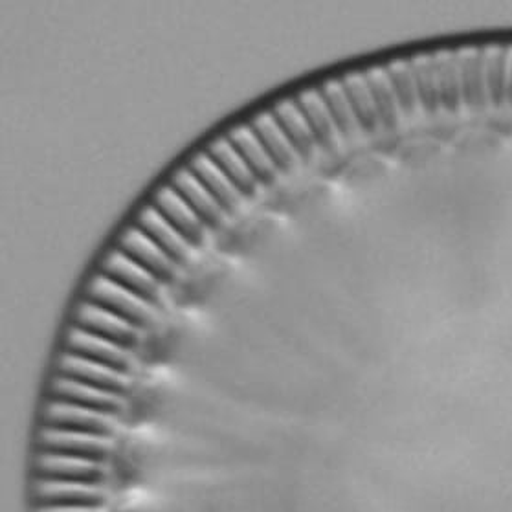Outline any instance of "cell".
Instances as JSON below:
<instances>
[{
	"label": "cell",
	"instance_id": "9c48e42d",
	"mask_svg": "<svg viewBox=\"0 0 512 512\" xmlns=\"http://www.w3.org/2000/svg\"><path fill=\"white\" fill-rule=\"evenodd\" d=\"M41 445H43V452H57L67 456L105 461L107 454H111L114 441L112 437H103V435L45 428V432L41 435Z\"/></svg>",
	"mask_w": 512,
	"mask_h": 512
},
{
	"label": "cell",
	"instance_id": "4316f807",
	"mask_svg": "<svg viewBox=\"0 0 512 512\" xmlns=\"http://www.w3.org/2000/svg\"><path fill=\"white\" fill-rule=\"evenodd\" d=\"M507 48H489L485 50V85L487 98L492 107L500 109L507 96V72H509Z\"/></svg>",
	"mask_w": 512,
	"mask_h": 512
},
{
	"label": "cell",
	"instance_id": "ba28073f",
	"mask_svg": "<svg viewBox=\"0 0 512 512\" xmlns=\"http://www.w3.org/2000/svg\"><path fill=\"white\" fill-rule=\"evenodd\" d=\"M59 373L68 379L78 380L116 395H125L131 388V375L70 353H65V357L61 358Z\"/></svg>",
	"mask_w": 512,
	"mask_h": 512
},
{
	"label": "cell",
	"instance_id": "4fadbf2b",
	"mask_svg": "<svg viewBox=\"0 0 512 512\" xmlns=\"http://www.w3.org/2000/svg\"><path fill=\"white\" fill-rule=\"evenodd\" d=\"M457 56H459L463 103L472 112L483 111L489 103L487 85H485V50L472 48V50L457 52Z\"/></svg>",
	"mask_w": 512,
	"mask_h": 512
},
{
	"label": "cell",
	"instance_id": "277c9868",
	"mask_svg": "<svg viewBox=\"0 0 512 512\" xmlns=\"http://www.w3.org/2000/svg\"><path fill=\"white\" fill-rule=\"evenodd\" d=\"M67 353L89 358L92 362L118 369L125 375H131L134 366H136V360L131 355V349H125V347L118 346L107 338H101L98 334L83 331L79 327H74L68 333Z\"/></svg>",
	"mask_w": 512,
	"mask_h": 512
},
{
	"label": "cell",
	"instance_id": "6da1fadb",
	"mask_svg": "<svg viewBox=\"0 0 512 512\" xmlns=\"http://www.w3.org/2000/svg\"><path fill=\"white\" fill-rule=\"evenodd\" d=\"M87 300L109 309L140 329L151 327L156 322L155 305L125 289L114 279L107 278L105 274L92 278L87 289Z\"/></svg>",
	"mask_w": 512,
	"mask_h": 512
},
{
	"label": "cell",
	"instance_id": "7402d4cb",
	"mask_svg": "<svg viewBox=\"0 0 512 512\" xmlns=\"http://www.w3.org/2000/svg\"><path fill=\"white\" fill-rule=\"evenodd\" d=\"M437 68V87L439 103L446 112L456 114L463 103L461 96V78H459V56L457 52H439L434 54Z\"/></svg>",
	"mask_w": 512,
	"mask_h": 512
},
{
	"label": "cell",
	"instance_id": "83f0119b",
	"mask_svg": "<svg viewBox=\"0 0 512 512\" xmlns=\"http://www.w3.org/2000/svg\"><path fill=\"white\" fill-rule=\"evenodd\" d=\"M386 76L390 79L391 89L395 92V98L399 103L402 114L410 116L417 111V90L413 81L412 67L410 61H395L384 67Z\"/></svg>",
	"mask_w": 512,
	"mask_h": 512
},
{
	"label": "cell",
	"instance_id": "e0dca14e",
	"mask_svg": "<svg viewBox=\"0 0 512 512\" xmlns=\"http://www.w3.org/2000/svg\"><path fill=\"white\" fill-rule=\"evenodd\" d=\"M226 138L237 149V153L243 156L246 166L250 167L257 180H261L263 184H270L276 180L278 166L272 162L267 149L259 142L250 125H237Z\"/></svg>",
	"mask_w": 512,
	"mask_h": 512
},
{
	"label": "cell",
	"instance_id": "7a4b0ae2",
	"mask_svg": "<svg viewBox=\"0 0 512 512\" xmlns=\"http://www.w3.org/2000/svg\"><path fill=\"white\" fill-rule=\"evenodd\" d=\"M45 424L46 428L103 435V437H114L120 428L116 415L96 412V410L61 401H52L46 406Z\"/></svg>",
	"mask_w": 512,
	"mask_h": 512
},
{
	"label": "cell",
	"instance_id": "603a6c76",
	"mask_svg": "<svg viewBox=\"0 0 512 512\" xmlns=\"http://www.w3.org/2000/svg\"><path fill=\"white\" fill-rule=\"evenodd\" d=\"M322 94L323 103L327 107V111L333 118L334 127L338 134L344 138V140H355L357 138L358 127L357 118L353 114V109L347 101L346 92L342 89V83L331 79V81H325L320 89Z\"/></svg>",
	"mask_w": 512,
	"mask_h": 512
},
{
	"label": "cell",
	"instance_id": "f1b7e54d",
	"mask_svg": "<svg viewBox=\"0 0 512 512\" xmlns=\"http://www.w3.org/2000/svg\"><path fill=\"white\" fill-rule=\"evenodd\" d=\"M37 512H107V509L105 507H81V505H67V507L39 505Z\"/></svg>",
	"mask_w": 512,
	"mask_h": 512
},
{
	"label": "cell",
	"instance_id": "5b68a950",
	"mask_svg": "<svg viewBox=\"0 0 512 512\" xmlns=\"http://www.w3.org/2000/svg\"><path fill=\"white\" fill-rule=\"evenodd\" d=\"M39 474L45 479L101 485L109 478V468L107 461L43 452V456L39 457Z\"/></svg>",
	"mask_w": 512,
	"mask_h": 512
},
{
	"label": "cell",
	"instance_id": "8992f818",
	"mask_svg": "<svg viewBox=\"0 0 512 512\" xmlns=\"http://www.w3.org/2000/svg\"><path fill=\"white\" fill-rule=\"evenodd\" d=\"M39 505H81V507H105L109 501V492L101 485L61 481V479H39L37 481Z\"/></svg>",
	"mask_w": 512,
	"mask_h": 512
},
{
	"label": "cell",
	"instance_id": "52a82bcc",
	"mask_svg": "<svg viewBox=\"0 0 512 512\" xmlns=\"http://www.w3.org/2000/svg\"><path fill=\"white\" fill-rule=\"evenodd\" d=\"M101 274L114 279L125 289L149 301L151 305L160 303L158 279L131 257L125 256L122 250H112L111 254L105 257V261L101 263Z\"/></svg>",
	"mask_w": 512,
	"mask_h": 512
},
{
	"label": "cell",
	"instance_id": "cb8c5ba5",
	"mask_svg": "<svg viewBox=\"0 0 512 512\" xmlns=\"http://www.w3.org/2000/svg\"><path fill=\"white\" fill-rule=\"evenodd\" d=\"M342 89L346 92L347 101L353 109V114L357 118L358 127L366 133H375L379 129V116L375 111V105L369 94L368 83L364 74H349L344 79H340Z\"/></svg>",
	"mask_w": 512,
	"mask_h": 512
},
{
	"label": "cell",
	"instance_id": "44dd1931",
	"mask_svg": "<svg viewBox=\"0 0 512 512\" xmlns=\"http://www.w3.org/2000/svg\"><path fill=\"white\" fill-rule=\"evenodd\" d=\"M272 114L278 120L279 127L283 129L285 136L289 138L292 147L296 149L298 156L311 158L314 155L316 140L312 136L311 127L305 120V116L301 114L300 107L296 105V101H281L272 109Z\"/></svg>",
	"mask_w": 512,
	"mask_h": 512
},
{
	"label": "cell",
	"instance_id": "ac0fdd59",
	"mask_svg": "<svg viewBox=\"0 0 512 512\" xmlns=\"http://www.w3.org/2000/svg\"><path fill=\"white\" fill-rule=\"evenodd\" d=\"M259 142L267 149L268 156L281 171H290L298 164V153L289 142V138L279 127L278 120L272 112H261L250 123Z\"/></svg>",
	"mask_w": 512,
	"mask_h": 512
},
{
	"label": "cell",
	"instance_id": "8fae6325",
	"mask_svg": "<svg viewBox=\"0 0 512 512\" xmlns=\"http://www.w3.org/2000/svg\"><path fill=\"white\" fill-rule=\"evenodd\" d=\"M54 401L70 402L76 406H83L96 412L118 415L125 410L123 395H116L111 391L100 390L78 380L68 379L59 375L52 384Z\"/></svg>",
	"mask_w": 512,
	"mask_h": 512
},
{
	"label": "cell",
	"instance_id": "7c38bea8",
	"mask_svg": "<svg viewBox=\"0 0 512 512\" xmlns=\"http://www.w3.org/2000/svg\"><path fill=\"white\" fill-rule=\"evenodd\" d=\"M153 206L190 245H201L204 241V223L201 217L193 212L190 204L171 186H164L156 193Z\"/></svg>",
	"mask_w": 512,
	"mask_h": 512
},
{
	"label": "cell",
	"instance_id": "2e32d148",
	"mask_svg": "<svg viewBox=\"0 0 512 512\" xmlns=\"http://www.w3.org/2000/svg\"><path fill=\"white\" fill-rule=\"evenodd\" d=\"M294 101H296L301 114L305 116V120L309 123L316 144L320 145L325 153L333 155L336 147H338V131L334 127L331 114L323 103L320 90L300 92Z\"/></svg>",
	"mask_w": 512,
	"mask_h": 512
},
{
	"label": "cell",
	"instance_id": "3957f363",
	"mask_svg": "<svg viewBox=\"0 0 512 512\" xmlns=\"http://www.w3.org/2000/svg\"><path fill=\"white\" fill-rule=\"evenodd\" d=\"M76 327L107 338L125 349H134L140 344V327L89 300L79 303Z\"/></svg>",
	"mask_w": 512,
	"mask_h": 512
},
{
	"label": "cell",
	"instance_id": "5bb4252c",
	"mask_svg": "<svg viewBox=\"0 0 512 512\" xmlns=\"http://www.w3.org/2000/svg\"><path fill=\"white\" fill-rule=\"evenodd\" d=\"M188 169L212 193L213 199L221 204L224 212L237 210L241 202V191L235 188L234 182L224 175L223 169L213 162L208 153L193 156Z\"/></svg>",
	"mask_w": 512,
	"mask_h": 512
},
{
	"label": "cell",
	"instance_id": "484cf974",
	"mask_svg": "<svg viewBox=\"0 0 512 512\" xmlns=\"http://www.w3.org/2000/svg\"><path fill=\"white\" fill-rule=\"evenodd\" d=\"M413 81L417 90V100L424 112L435 114L439 111V87H437V68L434 54L413 57L410 61Z\"/></svg>",
	"mask_w": 512,
	"mask_h": 512
},
{
	"label": "cell",
	"instance_id": "d6986e66",
	"mask_svg": "<svg viewBox=\"0 0 512 512\" xmlns=\"http://www.w3.org/2000/svg\"><path fill=\"white\" fill-rule=\"evenodd\" d=\"M136 226L147 237H151L173 261L182 263L188 259L190 243L171 224L167 223L155 206H149L140 212L136 219Z\"/></svg>",
	"mask_w": 512,
	"mask_h": 512
},
{
	"label": "cell",
	"instance_id": "d4e9b609",
	"mask_svg": "<svg viewBox=\"0 0 512 512\" xmlns=\"http://www.w3.org/2000/svg\"><path fill=\"white\" fill-rule=\"evenodd\" d=\"M369 94L375 105V111L379 116V123L384 129H393L399 123V103L395 98V92L391 89L390 79L386 76V70L382 68H371L366 74Z\"/></svg>",
	"mask_w": 512,
	"mask_h": 512
},
{
	"label": "cell",
	"instance_id": "ffe728a7",
	"mask_svg": "<svg viewBox=\"0 0 512 512\" xmlns=\"http://www.w3.org/2000/svg\"><path fill=\"white\" fill-rule=\"evenodd\" d=\"M206 153L217 166L223 169L224 175L234 182L235 188L243 195L256 193L257 179L254 173L250 171V167L246 166L243 156L237 153V149L230 144L228 138H217L210 144Z\"/></svg>",
	"mask_w": 512,
	"mask_h": 512
},
{
	"label": "cell",
	"instance_id": "30bf717a",
	"mask_svg": "<svg viewBox=\"0 0 512 512\" xmlns=\"http://www.w3.org/2000/svg\"><path fill=\"white\" fill-rule=\"evenodd\" d=\"M120 250L138 265H142L145 270H149L158 281H171L177 274L175 261L138 226H131L123 232L120 237Z\"/></svg>",
	"mask_w": 512,
	"mask_h": 512
},
{
	"label": "cell",
	"instance_id": "9a60e30c",
	"mask_svg": "<svg viewBox=\"0 0 512 512\" xmlns=\"http://www.w3.org/2000/svg\"><path fill=\"white\" fill-rule=\"evenodd\" d=\"M171 188L190 204L193 212L201 217L202 223L210 226H219L223 223L224 210L221 204L213 199L212 193L204 188L201 180L197 179L188 167L175 173V177L171 179Z\"/></svg>",
	"mask_w": 512,
	"mask_h": 512
},
{
	"label": "cell",
	"instance_id": "f546056e",
	"mask_svg": "<svg viewBox=\"0 0 512 512\" xmlns=\"http://www.w3.org/2000/svg\"><path fill=\"white\" fill-rule=\"evenodd\" d=\"M505 100L509 101V105L512 107V52L509 56V72H507V96Z\"/></svg>",
	"mask_w": 512,
	"mask_h": 512
}]
</instances>
